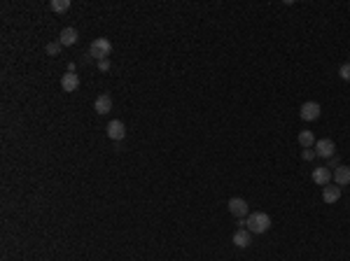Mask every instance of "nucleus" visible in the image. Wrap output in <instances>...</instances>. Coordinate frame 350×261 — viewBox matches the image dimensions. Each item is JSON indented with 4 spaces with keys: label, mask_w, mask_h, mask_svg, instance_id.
<instances>
[{
    "label": "nucleus",
    "mask_w": 350,
    "mask_h": 261,
    "mask_svg": "<svg viewBox=\"0 0 350 261\" xmlns=\"http://www.w3.org/2000/svg\"><path fill=\"white\" fill-rule=\"evenodd\" d=\"M61 47H63L61 42H49V44H47V54H49V56H58V54H61Z\"/></svg>",
    "instance_id": "dca6fc26"
},
{
    "label": "nucleus",
    "mask_w": 350,
    "mask_h": 261,
    "mask_svg": "<svg viewBox=\"0 0 350 261\" xmlns=\"http://www.w3.org/2000/svg\"><path fill=\"white\" fill-rule=\"evenodd\" d=\"M107 138L114 140V142L126 138V126H124L122 119H112V122L107 124Z\"/></svg>",
    "instance_id": "39448f33"
},
{
    "label": "nucleus",
    "mask_w": 350,
    "mask_h": 261,
    "mask_svg": "<svg viewBox=\"0 0 350 261\" xmlns=\"http://www.w3.org/2000/svg\"><path fill=\"white\" fill-rule=\"evenodd\" d=\"M320 114H322V107H320V103H315V100L303 103L301 110H299V117H301L303 122H315V119H320Z\"/></svg>",
    "instance_id": "20e7f679"
},
{
    "label": "nucleus",
    "mask_w": 350,
    "mask_h": 261,
    "mask_svg": "<svg viewBox=\"0 0 350 261\" xmlns=\"http://www.w3.org/2000/svg\"><path fill=\"white\" fill-rule=\"evenodd\" d=\"M334 184H339V187H346V184H350V166H339L334 171Z\"/></svg>",
    "instance_id": "ddd939ff"
},
{
    "label": "nucleus",
    "mask_w": 350,
    "mask_h": 261,
    "mask_svg": "<svg viewBox=\"0 0 350 261\" xmlns=\"http://www.w3.org/2000/svg\"><path fill=\"white\" fill-rule=\"evenodd\" d=\"M250 243H252V233H250L248 228H236V233H234V245L241 247V250H245V247H250Z\"/></svg>",
    "instance_id": "6e6552de"
},
{
    "label": "nucleus",
    "mask_w": 350,
    "mask_h": 261,
    "mask_svg": "<svg viewBox=\"0 0 350 261\" xmlns=\"http://www.w3.org/2000/svg\"><path fill=\"white\" fill-rule=\"evenodd\" d=\"M110 68H112V63H110V58H103V61H98V70H100V73H107Z\"/></svg>",
    "instance_id": "6ab92c4d"
},
{
    "label": "nucleus",
    "mask_w": 350,
    "mask_h": 261,
    "mask_svg": "<svg viewBox=\"0 0 350 261\" xmlns=\"http://www.w3.org/2000/svg\"><path fill=\"white\" fill-rule=\"evenodd\" d=\"M77 40H80V33L75 31L73 26H70V28H63V31H61V35H58V42H61L63 47H70V44H77Z\"/></svg>",
    "instance_id": "9d476101"
},
{
    "label": "nucleus",
    "mask_w": 350,
    "mask_h": 261,
    "mask_svg": "<svg viewBox=\"0 0 350 261\" xmlns=\"http://www.w3.org/2000/svg\"><path fill=\"white\" fill-rule=\"evenodd\" d=\"M229 212H231L234 217H238V219H245V217L250 215V205H248L245 198L234 196V198H229Z\"/></svg>",
    "instance_id": "7ed1b4c3"
},
{
    "label": "nucleus",
    "mask_w": 350,
    "mask_h": 261,
    "mask_svg": "<svg viewBox=\"0 0 350 261\" xmlns=\"http://www.w3.org/2000/svg\"><path fill=\"white\" fill-rule=\"evenodd\" d=\"M110 51H112V42L107 40V38H96V40L89 44V56L96 58V61L107 58L110 56Z\"/></svg>",
    "instance_id": "f03ea898"
},
{
    "label": "nucleus",
    "mask_w": 350,
    "mask_h": 261,
    "mask_svg": "<svg viewBox=\"0 0 350 261\" xmlns=\"http://www.w3.org/2000/svg\"><path fill=\"white\" fill-rule=\"evenodd\" d=\"M299 145L303 147V149H310V147H315V135H313V130H299Z\"/></svg>",
    "instance_id": "4468645a"
},
{
    "label": "nucleus",
    "mask_w": 350,
    "mask_h": 261,
    "mask_svg": "<svg viewBox=\"0 0 350 261\" xmlns=\"http://www.w3.org/2000/svg\"><path fill=\"white\" fill-rule=\"evenodd\" d=\"M339 77H341L343 82H350V61H348V63H343L341 68H339Z\"/></svg>",
    "instance_id": "f3484780"
},
{
    "label": "nucleus",
    "mask_w": 350,
    "mask_h": 261,
    "mask_svg": "<svg viewBox=\"0 0 350 261\" xmlns=\"http://www.w3.org/2000/svg\"><path fill=\"white\" fill-rule=\"evenodd\" d=\"M77 87H80V77H77L75 73H65L63 77H61V89H63L65 93L77 91Z\"/></svg>",
    "instance_id": "1a4fd4ad"
},
{
    "label": "nucleus",
    "mask_w": 350,
    "mask_h": 261,
    "mask_svg": "<svg viewBox=\"0 0 350 261\" xmlns=\"http://www.w3.org/2000/svg\"><path fill=\"white\" fill-rule=\"evenodd\" d=\"M315 154L322 156V159H332V156L336 154V145H334V140H329V138H322L315 142Z\"/></svg>",
    "instance_id": "423d86ee"
},
{
    "label": "nucleus",
    "mask_w": 350,
    "mask_h": 261,
    "mask_svg": "<svg viewBox=\"0 0 350 261\" xmlns=\"http://www.w3.org/2000/svg\"><path fill=\"white\" fill-rule=\"evenodd\" d=\"M339 166H341V161H339V156H332V159H329V166H327V168H329V171H332V168H339Z\"/></svg>",
    "instance_id": "aec40b11"
},
{
    "label": "nucleus",
    "mask_w": 350,
    "mask_h": 261,
    "mask_svg": "<svg viewBox=\"0 0 350 261\" xmlns=\"http://www.w3.org/2000/svg\"><path fill=\"white\" fill-rule=\"evenodd\" d=\"M313 182L320 184V187L332 184V171H329L327 166H318V168H313Z\"/></svg>",
    "instance_id": "0eeeda50"
},
{
    "label": "nucleus",
    "mask_w": 350,
    "mask_h": 261,
    "mask_svg": "<svg viewBox=\"0 0 350 261\" xmlns=\"http://www.w3.org/2000/svg\"><path fill=\"white\" fill-rule=\"evenodd\" d=\"M94 110H96V114H107L112 110V98L107 96V93H100L96 98V103H94Z\"/></svg>",
    "instance_id": "9b49d317"
},
{
    "label": "nucleus",
    "mask_w": 350,
    "mask_h": 261,
    "mask_svg": "<svg viewBox=\"0 0 350 261\" xmlns=\"http://www.w3.org/2000/svg\"><path fill=\"white\" fill-rule=\"evenodd\" d=\"M315 156H318V154H315V149H313V147H310V149H303V152H301V159H303V161H313Z\"/></svg>",
    "instance_id": "a211bd4d"
},
{
    "label": "nucleus",
    "mask_w": 350,
    "mask_h": 261,
    "mask_svg": "<svg viewBox=\"0 0 350 261\" xmlns=\"http://www.w3.org/2000/svg\"><path fill=\"white\" fill-rule=\"evenodd\" d=\"M271 217L266 212H252V215H248L245 217V228L252 233V236H261V233H266L271 228Z\"/></svg>",
    "instance_id": "f257e3e1"
},
{
    "label": "nucleus",
    "mask_w": 350,
    "mask_h": 261,
    "mask_svg": "<svg viewBox=\"0 0 350 261\" xmlns=\"http://www.w3.org/2000/svg\"><path fill=\"white\" fill-rule=\"evenodd\" d=\"M339 198H341V187H339V184H334V187L327 184V187L322 189V201H325V203L332 205V203H336Z\"/></svg>",
    "instance_id": "f8f14e48"
},
{
    "label": "nucleus",
    "mask_w": 350,
    "mask_h": 261,
    "mask_svg": "<svg viewBox=\"0 0 350 261\" xmlns=\"http://www.w3.org/2000/svg\"><path fill=\"white\" fill-rule=\"evenodd\" d=\"M49 7H51V12H65V9H70V0H51L49 2Z\"/></svg>",
    "instance_id": "2eb2a0df"
}]
</instances>
